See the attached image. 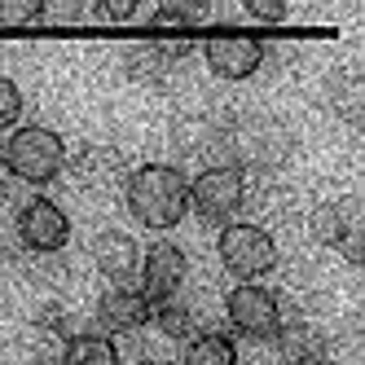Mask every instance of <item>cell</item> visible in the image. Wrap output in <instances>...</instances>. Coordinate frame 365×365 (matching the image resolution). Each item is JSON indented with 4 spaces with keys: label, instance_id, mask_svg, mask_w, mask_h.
Returning <instances> with one entry per match:
<instances>
[{
    "label": "cell",
    "instance_id": "cell-1",
    "mask_svg": "<svg viewBox=\"0 0 365 365\" xmlns=\"http://www.w3.org/2000/svg\"><path fill=\"white\" fill-rule=\"evenodd\" d=\"M123 202H128V212H133L137 225H145L154 233H168L190 216V180L172 163H145L137 172H128Z\"/></svg>",
    "mask_w": 365,
    "mask_h": 365
},
{
    "label": "cell",
    "instance_id": "cell-2",
    "mask_svg": "<svg viewBox=\"0 0 365 365\" xmlns=\"http://www.w3.org/2000/svg\"><path fill=\"white\" fill-rule=\"evenodd\" d=\"M5 168L22 185H48L66 168V141L44 123L14 128V137L5 141Z\"/></svg>",
    "mask_w": 365,
    "mask_h": 365
},
{
    "label": "cell",
    "instance_id": "cell-3",
    "mask_svg": "<svg viewBox=\"0 0 365 365\" xmlns=\"http://www.w3.org/2000/svg\"><path fill=\"white\" fill-rule=\"evenodd\" d=\"M220 251V264L225 273H233L238 282H259L264 273L277 269V242L264 225H251V220H229L216 238Z\"/></svg>",
    "mask_w": 365,
    "mask_h": 365
},
{
    "label": "cell",
    "instance_id": "cell-4",
    "mask_svg": "<svg viewBox=\"0 0 365 365\" xmlns=\"http://www.w3.org/2000/svg\"><path fill=\"white\" fill-rule=\"evenodd\" d=\"M247 202V172L242 168H202L190 180V207L202 225H229Z\"/></svg>",
    "mask_w": 365,
    "mask_h": 365
},
{
    "label": "cell",
    "instance_id": "cell-5",
    "mask_svg": "<svg viewBox=\"0 0 365 365\" xmlns=\"http://www.w3.org/2000/svg\"><path fill=\"white\" fill-rule=\"evenodd\" d=\"M225 317L242 339H255V344L277 339V330L286 322L277 295L269 291V286H259V282H238L233 286V291L225 295Z\"/></svg>",
    "mask_w": 365,
    "mask_h": 365
},
{
    "label": "cell",
    "instance_id": "cell-6",
    "mask_svg": "<svg viewBox=\"0 0 365 365\" xmlns=\"http://www.w3.org/2000/svg\"><path fill=\"white\" fill-rule=\"evenodd\" d=\"M308 229L322 247H339L348 264H361L365 259V220H361V198H334L312 207Z\"/></svg>",
    "mask_w": 365,
    "mask_h": 365
},
{
    "label": "cell",
    "instance_id": "cell-7",
    "mask_svg": "<svg viewBox=\"0 0 365 365\" xmlns=\"http://www.w3.org/2000/svg\"><path fill=\"white\" fill-rule=\"evenodd\" d=\"M18 242L36 251V255H58L71 242V220L53 198H27L18 207V220H14Z\"/></svg>",
    "mask_w": 365,
    "mask_h": 365
},
{
    "label": "cell",
    "instance_id": "cell-8",
    "mask_svg": "<svg viewBox=\"0 0 365 365\" xmlns=\"http://www.w3.org/2000/svg\"><path fill=\"white\" fill-rule=\"evenodd\" d=\"M202 58L212 66L216 80H251V75L264 66V40L255 36H242V31H225V36H212L202 44Z\"/></svg>",
    "mask_w": 365,
    "mask_h": 365
},
{
    "label": "cell",
    "instance_id": "cell-9",
    "mask_svg": "<svg viewBox=\"0 0 365 365\" xmlns=\"http://www.w3.org/2000/svg\"><path fill=\"white\" fill-rule=\"evenodd\" d=\"M141 286L137 291L150 299V304H163V299H176V291L185 286L190 277V259L176 242H154L145 255H141Z\"/></svg>",
    "mask_w": 365,
    "mask_h": 365
},
{
    "label": "cell",
    "instance_id": "cell-10",
    "mask_svg": "<svg viewBox=\"0 0 365 365\" xmlns=\"http://www.w3.org/2000/svg\"><path fill=\"white\" fill-rule=\"evenodd\" d=\"M150 312H154V304L137 286H110L97 299V326H101V334H128V330H141L150 322Z\"/></svg>",
    "mask_w": 365,
    "mask_h": 365
},
{
    "label": "cell",
    "instance_id": "cell-11",
    "mask_svg": "<svg viewBox=\"0 0 365 365\" xmlns=\"http://www.w3.org/2000/svg\"><path fill=\"white\" fill-rule=\"evenodd\" d=\"M71 176H75V185H80V190L106 194V190H115V185L128 180V168H123V154L115 145H84L71 159Z\"/></svg>",
    "mask_w": 365,
    "mask_h": 365
},
{
    "label": "cell",
    "instance_id": "cell-12",
    "mask_svg": "<svg viewBox=\"0 0 365 365\" xmlns=\"http://www.w3.org/2000/svg\"><path fill=\"white\" fill-rule=\"evenodd\" d=\"M180 58H190V44H163V40H141L123 48V71L137 84H163L176 71Z\"/></svg>",
    "mask_w": 365,
    "mask_h": 365
},
{
    "label": "cell",
    "instance_id": "cell-13",
    "mask_svg": "<svg viewBox=\"0 0 365 365\" xmlns=\"http://www.w3.org/2000/svg\"><path fill=\"white\" fill-rule=\"evenodd\" d=\"M93 264H97V273L106 277V282L123 286L128 277H137V269H141V247H137L133 233L106 229V233H97V238H93Z\"/></svg>",
    "mask_w": 365,
    "mask_h": 365
},
{
    "label": "cell",
    "instance_id": "cell-14",
    "mask_svg": "<svg viewBox=\"0 0 365 365\" xmlns=\"http://www.w3.org/2000/svg\"><path fill=\"white\" fill-rule=\"evenodd\" d=\"M277 352H282L286 365H326L330 339H326L322 326H312V322H282Z\"/></svg>",
    "mask_w": 365,
    "mask_h": 365
},
{
    "label": "cell",
    "instance_id": "cell-15",
    "mask_svg": "<svg viewBox=\"0 0 365 365\" xmlns=\"http://www.w3.org/2000/svg\"><path fill=\"white\" fill-rule=\"evenodd\" d=\"M62 365H119V348L110 334H88L80 330L62 344Z\"/></svg>",
    "mask_w": 365,
    "mask_h": 365
},
{
    "label": "cell",
    "instance_id": "cell-16",
    "mask_svg": "<svg viewBox=\"0 0 365 365\" xmlns=\"http://www.w3.org/2000/svg\"><path fill=\"white\" fill-rule=\"evenodd\" d=\"M185 365H238V344L220 330H202L185 344Z\"/></svg>",
    "mask_w": 365,
    "mask_h": 365
},
{
    "label": "cell",
    "instance_id": "cell-17",
    "mask_svg": "<svg viewBox=\"0 0 365 365\" xmlns=\"http://www.w3.org/2000/svg\"><path fill=\"white\" fill-rule=\"evenodd\" d=\"M150 322L159 326L168 339H185V344L198 334V317H194V308H190V304H180V299H163V304H154Z\"/></svg>",
    "mask_w": 365,
    "mask_h": 365
},
{
    "label": "cell",
    "instance_id": "cell-18",
    "mask_svg": "<svg viewBox=\"0 0 365 365\" xmlns=\"http://www.w3.org/2000/svg\"><path fill=\"white\" fill-rule=\"evenodd\" d=\"M330 106L344 115L348 123H361V101H365V88H361V75H352V71H344V75H334L330 80Z\"/></svg>",
    "mask_w": 365,
    "mask_h": 365
},
{
    "label": "cell",
    "instance_id": "cell-19",
    "mask_svg": "<svg viewBox=\"0 0 365 365\" xmlns=\"http://www.w3.org/2000/svg\"><path fill=\"white\" fill-rule=\"evenodd\" d=\"M0 22L5 27H31V22H44V5L40 0H0Z\"/></svg>",
    "mask_w": 365,
    "mask_h": 365
},
{
    "label": "cell",
    "instance_id": "cell-20",
    "mask_svg": "<svg viewBox=\"0 0 365 365\" xmlns=\"http://www.w3.org/2000/svg\"><path fill=\"white\" fill-rule=\"evenodd\" d=\"M18 119H22V88L9 75H0V133H9Z\"/></svg>",
    "mask_w": 365,
    "mask_h": 365
},
{
    "label": "cell",
    "instance_id": "cell-21",
    "mask_svg": "<svg viewBox=\"0 0 365 365\" xmlns=\"http://www.w3.org/2000/svg\"><path fill=\"white\" fill-rule=\"evenodd\" d=\"M194 22H202V9L194 5H163L150 14V27H194Z\"/></svg>",
    "mask_w": 365,
    "mask_h": 365
},
{
    "label": "cell",
    "instance_id": "cell-22",
    "mask_svg": "<svg viewBox=\"0 0 365 365\" xmlns=\"http://www.w3.org/2000/svg\"><path fill=\"white\" fill-rule=\"evenodd\" d=\"M133 14H137L133 0H119V5H110V0H106V5H97V18H106V22H128Z\"/></svg>",
    "mask_w": 365,
    "mask_h": 365
},
{
    "label": "cell",
    "instance_id": "cell-23",
    "mask_svg": "<svg viewBox=\"0 0 365 365\" xmlns=\"http://www.w3.org/2000/svg\"><path fill=\"white\" fill-rule=\"evenodd\" d=\"M247 9H251V18H259V22H282V18H286L282 5H259V0H251Z\"/></svg>",
    "mask_w": 365,
    "mask_h": 365
},
{
    "label": "cell",
    "instance_id": "cell-24",
    "mask_svg": "<svg viewBox=\"0 0 365 365\" xmlns=\"http://www.w3.org/2000/svg\"><path fill=\"white\" fill-rule=\"evenodd\" d=\"M141 365H159V361H141Z\"/></svg>",
    "mask_w": 365,
    "mask_h": 365
}]
</instances>
